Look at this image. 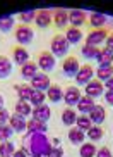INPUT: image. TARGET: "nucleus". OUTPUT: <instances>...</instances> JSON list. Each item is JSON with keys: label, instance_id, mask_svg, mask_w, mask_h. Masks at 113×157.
<instances>
[{"label": "nucleus", "instance_id": "nucleus-12", "mask_svg": "<svg viewBox=\"0 0 113 157\" xmlns=\"http://www.w3.org/2000/svg\"><path fill=\"white\" fill-rule=\"evenodd\" d=\"M9 124L10 128L14 129V133H23L27 129V121L24 116H19V114H14L9 117Z\"/></svg>", "mask_w": 113, "mask_h": 157}, {"label": "nucleus", "instance_id": "nucleus-45", "mask_svg": "<svg viewBox=\"0 0 113 157\" xmlns=\"http://www.w3.org/2000/svg\"><path fill=\"white\" fill-rule=\"evenodd\" d=\"M12 157H29V154H27L26 150H23V148H19V150H16V152H14Z\"/></svg>", "mask_w": 113, "mask_h": 157}, {"label": "nucleus", "instance_id": "nucleus-25", "mask_svg": "<svg viewBox=\"0 0 113 157\" xmlns=\"http://www.w3.org/2000/svg\"><path fill=\"white\" fill-rule=\"evenodd\" d=\"M14 88H16V93H17L19 100L29 102V98H31V95H33V86H29V85L23 83V85H16Z\"/></svg>", "mask_w": 113, "mask_h": 157}, {"label": "nucleus", "instance_id": "nucleus-39", "mask_svg": "<svg viewBox=\"0 0 113 157\" xmlns=\"http://www.w3.org/2000/svg\"><path fill=\"white\" fill-rule=\"evenodd\" d=\"M12 135H14V129L10 128L9 123H5V124H0V142H9Z\"/></svg>", "mask_w": 113, "mask_h": 157}, {"label": "nucleus", "instance_id": "nucleus-10", "mask_svg": "<svg viewBox=\"0 0 113 157\" xmlns=\"http://www.w3.org/2000/svg\"><path fill=\"white\" fill-rule=\"evenodd\" d=\"M81 90L76 86H69L65 88V92H63V102L67 104V107H74L77 105V102L81 100Z\"/></svg>", "mask_w": 113, "mask_h": 157}, {"label": "nucleus", "instance_id": "nucleus-2", "mask_svg": "<svg viewBox=\"0 0 113 157\" xmlns=\"http://www.w3.org/2000/svg\"><path fill=\"white\" fill-rule=\"evenodd\" d=\"M69 48H70V43L67 42L65 35H55V36L51 38L50 52L55 56V59H57V57H65Z\"/></svg>", "mask_w": 113, "mask_h": 157}, {"label": "nucleus", "instance_id": "nucleus-9", "mask_svg": "<svg viewBox=\"0 0 113 157\" xmlns=\"http://www.w3.org/2000/svg\"><path fill=\"white\" fill-rule=\"evenodd\" d=\"M31 86H33V90H41V92H46V90L51 86L48 74H45V73L34 74V78H31Z\"/></svg>", "mask_w": 113, "mask_h": 157}, {"label": "nucleus", "instance_id": "nucleus-22", "mask_svg": "<svg viewBox=\"0 0 113 157\" xmlns=\"http://www.w3.org/2000/svg\"><path fill=\"white\" fill-rule=\"evenodd\" d=\"M46 98L50 102H60L63 100V88L58 85H51L48 90H46Z\"/></svg>", "mask_w": 113, "mask_h": 157}, {"label": "nucleus", "instance_id": "nucleus-40", "mask_svg": "<svg viewBox=\"0 0 113 157\" xmlns=\"http://www.w3.org/2000/svg\"><path fill=\"white\" fill-rule=\"evenodd\" d=\"M48 157H63V148L60 147V145H58V147H53V145H51Z\"/></svg>", "mask_w": 113, "mask_h": 157}, {"label": "nucleus", "instance_id": "nucleus-7", "mask_svg": "<svg viewBox=\"0 0 113 157\" xmlns=\"http://www.w3.org/2000/svg\"><path fill=\"white\" fill-rule=\"evenodd\" d=\"M79 69H81L79 60H77L74 56L67 57V59L62 62V71H63L65 76H69V78H76V74L79 73Z\"/></svg>", "mask_w": 113, "mask_h": 157}, {"label": "nucleus", "instance_id": "nucleus-11", "mask_svg": "<svg viewBox=\"0 0 113 157\" xmlns=\"http://www.w3.org/2000/svg\"><path fill=\"white\" fill-rule=\"evenodd\" d=\"M38 28H48L51 23H53V12L46 9H41V10H36V19H34Z\"/></svg>", "mask_w": 113, "mask_h": 157}, {"label": "nucleus", "instance_id": "nucleus-37", "mask_svg": "<svg viewBox=\"0 0 113 157\" xmlns=\"http://www.w3.org/2000/svg\"><path fill=\"white\" fill-rule=\"evenodd\" d=\"M34 19H36V10H24L19 14V21L26 26H29L31 23H34Z\"/></svg>", "mask_w": 113, "mask_h": 157}, {"label": "nucleus", "instance_id": "nucleus-19", "mask_svg": "<svg viewBox=\"0 0 113 157\" xmlns=\"http://www.w3.org/2000/svg\"><path fill=\"white\" fill-rule=\"evenodd\" d=\"M96 105V102H94V98H91V97H87V95H84V97H81V100L77 102V111L81 112V114H89L91 112V109Z\"/></svg>", "mask_w": 113, "mask_h": 157}, {"label": "nucleus", "instance_id": "nucleus-27", "mask_svg": "<svg viewBox=\"0 0 113 157\" xmlns=\"http://www.w3.org/2000/svg\"><path fill=\"white\" fill-rule=\"evenodd\" d=\"M14 109H16V114H19V116H31V112H33V105L29 104V102H26V100H19V102H16V105H14Z\"/></svg>", "mask_w": 113, "mask_h": 157}, {"label": "nucleus", "instance_id": "nucleus-21", "mask_svg": "<svg viewBox=\"0 0 113 157\" xmlns=\"http://www.w3.org/2000/svg\"><path fill=\"white\" fill-rule=\"evenodd\" d=\"M34 74H38V64L36 62L29 60V62H26L24 66H21V76H23L24 79L34 78Z\"/></svg>", "mask_w": 113, "mask_h": 157}, {"label": "nucleus", "instance_id": "nucleus-46", "mask_svg": "<svg viewBox=\"0 0 113 157\" xmlns=\"http://www.w3.org/2000/svg\"><path fill=\"white\" fill-rule=\"evenodd\" d=\"M104 88H106V90H108V92H113V76L110 79H106V81H104Z\"/></svg>", "mask_w": 113, "mask_h": 157}, {"label": "nucleus", "instance_id": "nucleus-15", "mask_svg": "<svg viewBox=\"0 0 113 157\" xmlns=\"http://www.w3.org/2000/svg\"><path fill=\"white\" fill-rule=\"evenodd\" d=\"M31 116L34 117V119H40V121H43V123H46V121L50 119V116H51V109H50V105H46V104L38 105V107H33Z\"/></svg>", "mask_w": 113, "mask_h": 157}, {"label": "nucleus", "instance_id": "nucleus-42", "mask_svg": "<svg viewBox=\"0 0 113 157\" xmlns=\"http://www.w3.org/2000/svg\"><path fill=\"white\" fill-rule=\"evenodd\" d=\"M96 157H111V150L108 147H101L96 150Z\"/></svg>", "mask_w": 113, "mask_h": 157}, {"label": "nucleus", "instance_id": "nucleus-26", "mask_svg": "<svg viewBox=\"0 0 113 157\" xmlns=\"http://www.w3.org/2000/svg\"><path fill=\"white\" fill-rule=\"evenodd\" d=\"M69 140L74 145H82L84 143V131H81L77 126H72L69 129Z\"/></svg>", "mask_w": 113, "mask_h": 157}, {"label": "nucleus", "instance_id": "nucleus-30", "mask_svg": "<svg viewBox=\"0 0 113 157\" xmlns=\"http://www.w3.org/2000/svg\"><path fill=\"white\" fill-rule=\"evenodd\" d=\"M98 59V64L100 66H111L113 64V54L106 48H100V54L96 56Z\"/></svg>", "mask_w": 113, "mask_h": 157}, {"label": "nucleus", "instance_id": "nucleus-6", "mask_svg": "<svg viewBox=\"0 0 113 157\" xmlns=\"http://www.w3.org/2000/svg\"><path fill=\"white\" fill-rule=\"evenodd\" d=\"M104 93V85L101 83L100 79H96V78H93L89 81V83L84 86V95H87V97H91V98H98V97H101Z\"/></svg>", "mask_w": 113, "mask_h": 157}, {"label": "nucleus", "instance_id": "nucleus-1", "mask_svg": "<svg viewBox=\"0 0 113 157\" xmlns=\"http://www.w3.org/2000/svg\"><path fill=\"white\" fill-rule=\"evenodd\" d=\"M23 143L29 148L31 157H48L51 148V140L46 133H27L23 138Z\"/></svg>", "mask_w": 113, "mask_h": 157}, {"label": "nucleus", "instance_id": "nucleus-20", "mask_svg": "<svg viewBox=\"0 0 113 157\" xmlns=\"http://www.w3.org/2000/svg\"><path fill=\"white\" fill-rule=\"evenodd\" d=\"M108 17L101 12H91L89 14V24L93 26V29H100V28H104Z\"/></svg>", "mask_w": 113, "mask_h": 157}, {"label": "nucleus", "instance_id": "nucleus-34", "mask_svg": "<svg viewBox=\"0 0 113 157\" xmlns=\"http://www.w3.org/2000/svg\"><path fill=\"white\" fill-rule=\"evenodd\" d=\"M81 54L86 59H96V56L100 54V48L94 45H87V43H84V47L81 48Z\"/></svg>", "mask_w": 113, "mask_h": 157}, {"label": "nucleus", "instance_id": "nucleus-44", "mask_svg": "<svg viewBox=\"0 0 113 157\" xmlns=\"http://www.w3.org/2000/svg\"><path fill=\"white\" fill-rule=\"evenodd\" d=\"M103 95H104V102H106L108 105H111V107H113V92H108V90H106V92H104Z\"/></svg>", "mask_w": 113, "mask_h": 157}, {"label": "nucleus", "instance_id": "nucleus-18", "mask_svg": "<svg viewBox=\"0 0 113 157\" xmlns=\"http://www.w3.org/2000/svg\"><path fill=\"white\" fill-rule=\"evenodd\" d=\"M26 131L27 133H46V131H48V126H46V123H43V121L31 117V119L27 121Z\"/></svg>", "mask_w": 113, "mask_h": 157}, {"label": "nucleus", "instance_id": "nucleus-36", "mask_svg": "<svg viewBox=\"0 0 113 157\" xmlns=\"http://www.w3.org/2000/svg\"><path fill=\"white\" fill-rule=\"evenodd\" d=\"M16 152L14 143L10 142H0V157H12Z\"/></svg>", "mask_w": 113, "mask_h": 157}, {"label": "nucleus", "instance_id": "nucleus-4", "mask_svg": "<svg viewBox=\"0 0 113 157\" xmlns=\"http://www.w3.org/2000/svg\"><path fill=\"white\" fill-rule=\"evenodd\" d=\"M55 62H57V59H55V56L51 54V52H40L38 54V67H40L43 73H48V71H51L55 67Z\"/></svg>", "mask_w": 113, "mask_h": 157}, {"label": "nucleus", "instance_id": "nucleus-48", "mask_svg": "<svg viewBox=\"0 0 113 157\" xmlns=\"http://www.w3.org/2000/svg\"><path fill=\"white\" fill-rule=\"evenodd\" d=\"M4 107V97H2V93H0V109Z\"/></svg>", "mask_w": 113, "mask_h": 157}, {"label": "nucleus", "instance_id": "nucleus-8", "mask_svg": "<svg viewBox=\"0 0 113 157\" xmlns=\"http://www.w3.org/2000/svg\"><path fill=\"white\" fill-rule=\"evenodd\" d=\"M94 78V69L91 67L89 64H86V66H81V69H79V73L76 74V83L77 85H84L86 86L87 83H89L91 79Z\"/></svg>", "mask_w": 113, "mask_h": 157}, {"label": "nucleus", "instance_id": "nucleus-23", "mask_svg": "<svg viewBox=\"0 0 113 157\" xmlns=\"http://www.w3.org/2000/svg\"><path fill=\"white\" fill-rule=\"evenodd\" d=\"M10 73H12V62H10V59L5 56H0V79L9 78Z\"/></svg>", "mask_w": 113, "mask_h": 157}, {"label": "nucleus", "instance_id": "nucleus-33", "mask_svg": "<svg viewBox=\"0 0 113 157\" xmlns=\"http://www.w3.org/2000/svg\"><path fill=\"white\" fill-rule=\"evenodd\" d=\"M96 145L94 143H82L81 150H79V155L81 157H96Z\"/></svg>", "mask_w": 113, "mask_h": 157}, {"label": "nucleus", "instance_id": "nucleus-24", "mask_svg": "<svg viewBox=\"0 0 113 157\" xmlns=\"http://www.w3.org/2000/svg\"><path fill=\"white\" fill-rule=\"evenodd\" d=\"M76 121H77V112L72 107H67L62 112V123L65 126H69V128H72V126H76Z\"/></svg>", "mask_w": 113, "mask_h": 157}, {"label": "nucleus", "instance_id": "nucleus-5", "mask_svg": "<svg viewBox=\"0 0 113 157\" xmlns=\"http://www.w3.org/2000/svg\"><path fill=\"white\" fill-rule=\"evenodd\" d=\"M110 35V29L106 28H100V29H93L91 33H87V36H86V43L87 45H101V43H104V40L108 38Z\"/></svg>", "mask_w": 113, "mask_h": 157}, {"label": "nucleus", "instance_id": "nucleus-35", "mask_svg": "<svg viewBox=\"0 0 113 157\" xmlns=\"http://www.w3.org/2000/svg\"><path fill=\"white\" fill-rule=\"evenodd\" d=\"M76 126L81 129V131H87V129L93 126V123H91V119H89V116L87 114H82V116H77Z\"/></svg>", "mask_w": 113, "mask_h": 157}, {"label": "nucleus", "instance_id": "nucleus-17", "mask_svg": "<svg viewBox=\"0 0 113 157\" xmlns=\"http://www.w3.org/2000/svg\"><path fill=\"white\" fill-rule=\"evenodd\" d=\"M12 59L16 60V64L24 66L26 62H29V54L24 47H14L12 48Z\"/></svg>", "mask_w": 113, "mask_h": 157}, {"label": "nucleus", "instance_id": "nucleus-49", "mask_svg": "<svg viewBox=\"0 0 113 157\" xmlns=\"http://www.w3.org/2000/svg\"><path fill=\"white\" fill-rule=\"evenodd\" d=\"M111 133H113V129H111Z\"/></svg>", "mask_w": 113, "mask_h": 157}, {"label": "nucleus", "instance_id": "nucleus-28", "mask_svg": "<svg viewBox=\"0 0 113 157\" xmlns=\"http://www.w3.org/2000/svg\"><path fill=\"white\" fill-rule=\"evenodd\" d=\"M65 38H67V42L70 43V45H76V43H79L82 40V31L79 28H70L67 29V33H65Z\"/></svg>", "mask_w": 113, "mask_h": 157}, {"label": "nucleus", "instance_id": "nucleus-43", "mask_svg": "<svg viewBox=\"0 0 113 157\" xmlns=\"http://www.w3.org/2000/svg\"><path fill=\"white\" fill-rule=\"evenodd\" d=\"M104 48H106V50H110L113 54V31H110L108 38L104 40Z\"/></svg>", "mask_w": 113, "mask_h": 157}, {"label": "nucleus", "instance_id": "nucleus-14", "mask_svg": "<svg viewBox=\"0 0 113 157\" xmlns=\"http://www.w3.org/2000/svg\"><path fill=\"white\" fill-rule=\"evenodd\" d=\"M86 14H84V10L81 9H74L69 12V23H70V26L72 28H79V26H82V24L86 23Z\"/></svg>", "mask_w": 113, "mask_h": 157}, {"label": "nucleus", "instance_id": "nucleus-38", "mask_svg": "<svg viewBox=\"0 0 113 157\" xmlns=\"http://www.w3.org/2000/svg\"><path fill=\"white\" fill-rule=\"evenodd\" d=\"M12 28H14V17L12 16H4V17H0V31L9 33Z\"/></svg>", "mask_w": 113, "mask_h": 157}, {"label": "nucleus", "instance_id": "nucleus-3", "mask_svg": "<svg viewBox=\"0 0 113 157\" xmlns=\"http://www.w3.org/2000/svg\"><path fill=\"white\" fill-rule=\"evenodd\" d=\"M34 38V31L31 29V26H26V24H19L16 28V40H17L19 45H29Z\"/></svg>", "mask_w": 113, "mask_h": 157}, {"label": "nucleus", "instance_id": "nucleus-13", "mask_svg": "<svg viewBox=\"0 0 113 157\" xmlns=\"http://www.w3.org/2000/svg\"><path fill=\"white\" fill-rule=\"evenodd\" d=\"M87 116H89V119H91L93 124L101 126V124H103V121H104V117H106V111H104L103 105H94Z\"/></svg>", "mask_w": 113, "mask_h": 157}, {"label": "nucleus", "instance_id": "nucleus-16", "mask_svg": "<svg viewBox=\"0 0 113 157\" xmlns=\"http://www.w3.org/2000/svg\"><path fill=\"white\" fill-rule=\"evenodd\" d=\"M53 23L57 28H67L69 24V12L65 9H55L53 10Z\"/></svg>", "mask_w": 113, "mask_h": 157}, {"label": "nucleus", "instance_id": "nucleus-41", "mask_svg": "<svg viewBox=\"0 0 113 157\" xmlns=\"http://www.w3.org/2000/svg\"><path fill=\"white\" fill-rule=\"evenodd\" d=\"M9 117H10L9 111H7L5 107H2V109H0V124H5V123H9Z\"/></svg>", "mask_w": 113, "mask_h": 157}, {"label": "nucleus", "instance_id": "nucleus-32", "mask_svg": "<svg viewBox=\"0 0 113 157\" xmlns=\"http://www.w3.org/2000/svg\"><path fill=\"white\" fill-rule=\"evenodd\" d=\"M46 100V93L41 92V90H33V95L31 98H29V104H31L33 107H38V105H43Z\"/></svg>", "mask_w": 113, "mask_h": 157}, {"label": "nucleus", "instance_id": "nucleus-29", "mask_svg": "<svg viewBox=\"0 0 113 157\" xmlns=\"http://www.w3.org/2000/svg\"><path fill=\"white\" fill-rule=\"evenodd\" d=\"M96 76L101 83H104L106 79H110L113 76V64L111 66H98V71H96Z\"/></svg>", "mask_w": 113, "mask_h": 157}, {"label": "nucleus", "instance_id": "nucleus-31", "mask_svg": "<svg viewBox=\"0 0 113 157\" xmlns=\"http://www.w3.org/2000/svg\"><path fill=\"white\" fill-rule=\"evenodd\" d=\"M86 135H87V138H89L91 142H100V140L103 138L104 131H103V128H101V126L93 124V126H91V128L86 131Z\"/></svg>", "mask_w": 113, "mask_h": 157}, {"label": "nucleus", "instance_id": "nucleus-47", "mask_svg": "<svg viewBox=\"0 0 113 157\" xmlns=\"http://www.w3.org/2000/svg\"><path fill=\"white\" fill-rule=\"evenodd\" d=\"M58 143H60L58 138H53V140H51V145H53V147H58Z\"/></svg>", "mask_w": 113, "mask_h": 157}]
</instances>
